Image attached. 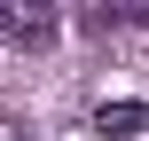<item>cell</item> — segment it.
I'll return each mask as SVG.
<instances>
[{
	"label": "cell",
	"mask_w": 149,
	"mask_h": 141,
	"mask_svg": "<svg viewBox=\"0 0 149 141\" xmlns=\"http://www.w3.org/2000/svg\"><path fill=\"white\" fill-rule=\"evenodd\" d=\"M0 39L8 47H47L55 39V8L47 0H0Z\"/></svg>",
	"instance_id": "obj_1"
},
{
	"label": "cell",
	"mask_w": 149,
	"mask_h": 141,
	"mask_svg": "<svg viewBox=\"0 0 149 141\" xmlns=\"http://www.w3.org/2000/svg\"><path fill=\"white\" fill-rule=\"evenodd\" d=\"M86 126L102 141H134V133H149V102H102V110H86Z\"/></svg>",
	"instance_id": "obj_2"
}]
</instances>
